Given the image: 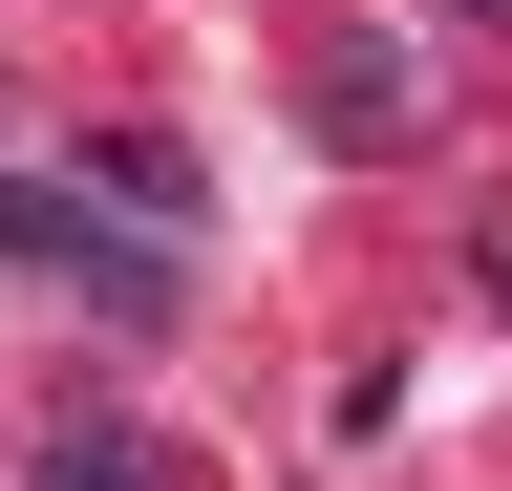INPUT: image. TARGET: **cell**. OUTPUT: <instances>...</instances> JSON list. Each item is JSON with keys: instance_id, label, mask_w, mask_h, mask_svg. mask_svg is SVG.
<instances>
[{"instance_id": "1", "label": "cell", "mask_w": 512, "mask_h": 491, "mask_svg": "<svg viewBox=\"0 0 512 491\" xmlns=\"http://www.w3.org/2000/svg\"><path fill=\"white\" fill-rule=\"evenodd\" d=\"M43 491H150V449L128 427H43Z\"/></svg>"}, {"instance_id": "2", "label": "cell", "mask_w": 512, "mask_h": 491, "mask_svg": "<svg viewBox=\"0 0 512 491\" xmlns=\"http://www.w3.org/2000/svg\"><path fill=\"white\" fill-rule=\"evenodd\" d=\"M470 22H512V0H470Z\"/></svg>"}]
</instances>
